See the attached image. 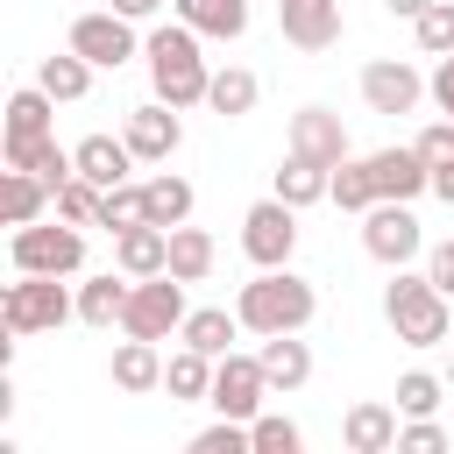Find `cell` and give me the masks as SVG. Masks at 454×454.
I'll return each instance as SVG.
<instances>
[{"mask_svg": "<svg viewBox=\"0 0 454 454\" xmlns=\"http://www.w3.org/2000/svg\"><path fill=\"white\" fill-rule=\"evenodd\" d=\"M43 206H57L50 177H35V170H7V177H0V213H7V227L43 220Z\"/></svg>", "mask_w": 454, "mask_h": 454, "instance_id": "4316f807", "label": "cell"}, {"mask_svg": "<svg viewBox=\"0 0 454 454\" xmlns=\"http://www.w3.org/2000/svg\"><path fill=\"white\" fill-rule=\"evenodd\" d=\"M362 99H369V114H411L426 99V78L404 57H376V64H362Z\"/></svg>", "mask_w": 454, "mask_h": 454, "instance_id": "8fae6325", "label": "cell"}, {"mask_svg": "<svg viewBox=\"0 0 454 454\" xmlns=\"http://www.w3.org/2000/svg\"><path fill=\"white\" fill-rule=\"evenodd\" d=\"M326 192H333V170H326V163H312V156H284V163H277V199H284V206L305 213V206H319Z\"/></svg>", "mask_w": 454, "mask_h": 454, "instance_id": "484cf974", "label": "cell"}, {"mask_svg": "<svg viewBox=\"0 0 454 454\" xmlns=\"http://www.w3.org/2000/svg\"><path fill=\"white\" fill-rule=\"evenodd\" d=\"M255 92H262V85H255V71H248V64H227V71H213L206 106H213L220 121H241V114L255 106Z\"/></svg>", "mask_w": 454, "mask_h": 454, "instance_id": "f1b7e54d", "label": "cell"}, {"mask_svg": "<svg viewBox=\"0 0 454 454\" xmlns=\"http://www.w3.org/2000/svg\"><path fill=\"white\" fill-rule=\"evenodd\" d=\"M114 7H121V14H128V21H149V14H156V7H163V0H114Z\"/></svg>", "mask_w": 454, "mask_h": 454, "instance_id": "f6af8a7d", "label": "cell"}, {"mask_svg": "<svg viewBox=\"0 0 454 454\" xmlns=\"http://www.w3.org/2000/svg\"><path fill=\"white\" fill-rule=\"evenodd\" d=\"M262 397H270L262 355H234V348H227V355L213 362V397H206V404H213L220 419H255V411H262Z\"/></svg>", "mask_w": 454, "mask_h": 454, "instance_id": "30bf717a", "label": "cell"}, {"mask_svg": "<svg viewBox=\"0 0 454 454\" xmlns=\"http://www.w3.org/2000/svg\"><path fill=\"white\" fill-rule=\"evenodd\" d=\"M433 199H447V206H454V163H433Z\"/></svg>", "mask_w": 454, "mask_h": 454, "instance_id": "ee69618b", "label": "cell"}, {"mask_svg": "<svg viewBox=\"0 0 454 454\" xmlns=\"http://www.w3.org/2000/svg\"><path fill=\"white\" fill-rule=\"evenodd\" d=\"M64 43H71V50H78L92 71H121V64L142 50V43H135V21H128L121 7H92V14H78Z\"/></svg>", "mask_w": 454, "mask_h": 454, "instance_id": "9c48e42d", "label": "cell"}, {"mask_svg": "<svg viewBox=\"0 0 454 454\" xmlns=\"http://www.w3.org/2000/svg\"><path fill=\"white\" fill-rule=\"evenodd\" d=\"M440 390H447V383H440L433 369H404V376H397V411H404V419H433V411H440Z\"/></svg>", "mask_w": 454, "mask_h": 454, "instance_id": "d590c367", "label": "cell"}, {"mask_svg": "<svg viewBox=\"0 0 454 454\" xmlns=\"http://www.w3.org/2000/svg\"><path fill=\"white\" fill-rule=\"evenodd\" d=\"M411 35H419L426 57H447V50H454V0H433V7L411 21Z\"/></svg>", "mask_w": 454, "mask_h": 454, "instance_id": "f35d334b", "label": "cell"}, {"mask_svg": "<svg viewBox=\"0 0 454 454\" xmlns=\"http://www.w3.org/2000/svg\"><path fill=\"white\" fill-rule=\"evenodd\" d=\"M142 220H149V184H106L99 227H106V234H128V227H142Z\"/></svg>", "mask_w": 454, "mask_h": 454, "instance_id": "d6a6232c", "label": "cell"}, {"mask_svg": "<svg viewBox=\"0 0 454 454\" xmlns=\"http://www.w3.org/2000/svg\"><path fill=\"white\" fill-rule=\"evenodd\" d=\"M426 277H433V284H440V291H447V298H454V234H447V241H433V248H426Z\"/></svg>", "mask_w": 454, "mask_h": 454, "instance_id": "b9f144b4", "label": "cell"}, {"mask_svg": "<svg viewBox=\"0 0 454 454\" xmlns=\"http://www.w3.org/2000/svg\"><path fill=\"white\" fill-rule=\"evenodd\" d=\"M426 92H433V106H440V114L454 121V50H447V57L433 64V78H426Z\"/></svg>", "mask_w": 454, "mask_h": 454, "instance_id": "7bdbcfd3", "label": "cell"}, {"mask_svg": "<svg viewBox=\"0 0 454 454\" xmlns=\"http://www.w3.org/2000/svg\"><path fill=\"white\" fill-rule=\"evenodd\" d=\"M383 319H390V333L404 340V348H440L447 333H454V312H447V291L419 270H390V284H383Z\"/></svg>", "mask_w": 454, "mask_h": 454, "instance_id": "3957f363", "label": "cell"}, {"mask_svg": "<svg viewBox=\"0 0 454 454\" xmlns=\"http://www.w3.org/2000/svg\"><path fill=\"white\" fill-rule=\"evenodd\" d=\"M128 291H135L128 270H121V277H114V270H106V277H85V284H78V319H85V326H121Z\"/></svg>", "mask_w": 454, "mask_h": 454, "instance_id": "7402d4cb", "label": "cell"}, {"mask_svg": "<svg viewBox=\"0 0 454 454\" xmlns=\"http://www.w3.org/2000/svg\"><path fill=\"white\" fill-rule=\"evenodd\" d=\"M64 319H78V291H64V277L14 270V284L0 291V326L7 333H57Z\"/></svg>", "mask_w": 454, "mask_h": 454, "instance_id": "277c9868", "label": "cell"}, {"mask_svg": "<svg viewBox=\"0 0 454 454\" xmlns=\"http://www.w3.org/2000/svg\"><path fill=\"white\" fill-rule=\"evenodd\" d=\"M248 440H255V454H298V447H305V433H298L284 411H255V419H248Z\"/></svg>", "mask_w": 454, "mask_h": 454, "instance_id": "8d00e7d4", "label": "cell"}, {"mask_svg": "<svg viewBox=\"0 0 454 454\" xmlns=\"http://www.w3.org/2000/svg\"><path fill=\"white\" fill-rule=\"evenodd\" d=\"M106 376H114V390H128V397H142V390H163V348L156 340H121L114 348V362H106Z\"/></svg>", "mask_w": 454, "mask_h": 454, "instance_id": "ac0fdd59", "label": "cell"}, {"mask_svg": "<svg viewBox=\"0 0 454 454\" xmlns=\"http://www.w3.org/2000/svg\"><path fill=\"white\" fill-rule=\"evenodd\" d=\"M128 149L142 156V163H170L177 156V142H184V121H177V106L170 99H149V106H135L128 114Z\"/></svg>", "mask_w": 454, "mask_h": 454, "instance_id": "7c38bea8", "label": "cell"}, {"mask_svg": "<svg viewBox=\"0 0 454 454\" xmlns=\"http://www.w3.org/2000/svg\"><path fill=\"white\" fill-rule=\"evenodd\" d=\"M7 170H35V177H50V192L78 170V156L71 149H57V135H7Z\"/></svg>", "mask_w": 454, "mask_h": 454, "instance_id": "d6986e66", "label": "cell"}, {"mask_svg": "<svg viewBox=\"0 0 454 454\" xmlns=\"http://www.w3.org/2000/svg\"><path fill=\"white\" fill-rule=\"evenodd\" d=\"M340 213H369L383 192H376V170H369V156H340L333 163V192H326Z\"/></svg>", "mask_w": 454, "mask_h": 454, "instance_id": "f546056e", "label": "cell"}, {"mask_svg": "<svg viewBox=\"0 0 454 454\" xmlns=\"http://www.w3.org/2000/svg\"><path fill=\"white\" fill-rule=\"evenodd\" d=\"M291 248H298V206H284L277 192L255 199V206L241 213V255H248L255 270H284Z\"/></svg>", "mask_w": 454, "mask_h": 454, "instance_id": "52a82bcc", "label": "cell"}, {"mask_svg": "<svg viewBox=\"0 0 454 454\" xmlns=\"http://www.w3.org/2000/svg\"><path fill=\"white\" fill-rule=\"evenodd\" d=\"M383 7H390V14H404V21H419V14L433 7V0H383Z\"/></svg>", "mask_w": 454, "mask_h": 454, "instance_id": "bcb514c9", "label": "cell"}, {"mask_svg": "<svg viewBox=\"0 0 454 454\" xmlns=\"http://www.w3.org/2000/svg\"><path fill=\"white\" fill-rule=\"evenodd\" d=\"M35 85H43L57 106H71V99H85V92H92V64H85V57L64 43L57 57H43V64H35Z\"/></svg>", "mask_w": 454, "mask_h": 454, "instance_id": "d4e9b609", "label": "cell"}, {"mask_svg": "<svg viewBox=\"0 0 454 454\" xmlns=\"http://www.w3.org/2000/svg\"><path fill=\"white\" fill-rule=\"evenodd\" d=\"M262 376H270V390H305V376H312V348L298 340V333H262Z\"/></svg>", "mask_w": 454, "mask_h": 454, "instance_id": "44dd1931", "label": "cell"}, {"mask_svg": "<svg viewBox=\"0 0 454 454\" xmlns=\"http://www.w3.org/2000/svg\"><path fill=\"white\" fill-rule=\"evenodd\" d=\"M440 447H447V433L433 419H404L397 426V454H440Z\"/></svg>", "mask_w": 454, "mask_h": 454, "instance_id": "ab89813d", "label": "cell"}, {"mask_svg": "<svg viewBox=\"0 0 454 454\" xmlns=\"http://www.w3.org/2000/svg\"><path fill=\"white\" fill-rule=\"evenodd\" d=\"M426 163H454V121H433V128H419V142H411Z\"/></svg>", "mask_w": 454, "mask_h": 454, "instance_id": "60d3db41", "label": "cell"}, {"mask_svg": "<svg viewBox=\"0 0 454 454\" xmlns=\"http://www.w3.org/2000/svg\"><path fill=\"white\" fill-rule=\"evenodd\" d=\"M234 333H241V312H227V305H199V312H184V326H177V340L199 348V355H213V362L234 348Z\"/></svg>", "mask_w": 454, "mask_h": 454, "instance_id": "603a6c76", "label": "cell"}, {"mask_svg": "<svg viewBox=\"0 0 454 454\" xmlns=\"http://www.w3.org/2000/svg\"><path fill=\"white\" fill-rule=\"evenodd\" d=\"M192 454H255L248 419H213L206 433H192Z\"/></svg>", "mask_w": 454, "mask_h": 454, "instance_id": "74e56055", "label": "cell"}, {"mask_svg": "<svg viewBox=\"0 0 454 454\" xmlns=\"http://www.w3.org/2000/svg\"><path fill=\"white\" fill-rule=\"evenodd\" d=\"M163 390H170V404H206V397H213V355L177 348V355L163 362Z\"/></svg>", "mask_w": 454, "mask_h": 454, "instance_id": "83f0119b", "label": "cell"}, {"mask_svg": "<svg viewBox=\"0 0 454 454\" xmlns=\"http://www.w3.org/2000/svg\"><path fill=\"white\" fill-rule=\"evenodd\" d=\"M284 142H291V156H312V163H326V170L348 156V128H340V114H326V106H298Z\"/></svg>", "mask_w": 454, "mask_h": 454, "instance_id": "5bb4252c", "label": "cell"}, {"mask_svg": "<svg viewBox=\"0 0 454 454\" xmlns=\"http://www.w3.org/2000/svg\"><path fill=\"white\" fill-rule=\"evenodd\" d=\"M14 270H35V277H78L85 270V234L78 220H28L14 227Z\"/></svg>", "mask_w": 454, "mask_h": 454, "instance_id": "5b68a950", "label": "cell"}, {"mask_svg": "<svg viewBox=\"0 0 454 454\" xmlns=\"http://www.w3.org/2000/svg\"><path fill=\"white\" fill-rule=\"evenodd\" d=\"M114 270H128V277H163V270H170V227L142 220V227L114 234Z\"/></svg>", "mask_w": 454, "mask_h": 454, "instance_id": "e0dca14e", "label": "cell"}, {"mask_svg": "<svg viewBox=\"0 0 454 454\" xmlns=\"http://www.w3.org/2000/svg\"><path fill=\"white\" fill-rule=\"evenodd\" d=\"M397 426H404V411H397V404L362 397V404H348L340 440H348V454H390V447H397Z\"/></svg>", "mask_w": 454, "mask_h": 454, "instance_id": "9a60e30c", "label": "cell"}, {"mask_svg": "<svg viewBox=\"0 0 454 454\" xmlns=\"http://www.w3.org/2000/svg\"><path fill=\"white\" fill-rule=\"evenodd\" d=\"M177 21H192L206 43H234L248 28V0H170Z\"/></svg>", "mask_w": 454, "mask_h": 454, "instance_id": "cb8c5ba5", "label": "cell"}, {"mask_svg": "<svg viewBox=\"0 0 454 454\" xmlns=\"http://www.w3.org/2000/svg\"><path fill=\"white\" fill-rule=\"evenodd\" d=\"M71 156H78V170H85V177H92L99 192H106V184H128V170L142 163V156L128 149V135H85V142H78Z\"/></svg>", "mask_w": 454, "mask_h": 454, "instance_id": "ffe728a7", "label": "cell"}, {"mask_svg": "<svg viewBox=\"0 0 454 454\" xmlns=\"http://www.w3.org/2000/svg\"><path fill=\"white\" fill-rule=\"evenodd\" d=\"M206 270H213V234L206 227H170V277H184V284H206Z\"/></svg>", "mask_w": 454, "mask_h": 454, "instance_id": "4dcf8cb0", "label": "cell"}, {"mask_svg": "<svg viewBox=\"0 0 454 454\" xmlns=\"http://www.w3.org/2000/svg\"><path fill=\"white\" fill-rule=\"evenodd\" d=\"M362 248L383 262V270H404L411 255H426V234H419V213L404 199H376L362 213Z\"/></svg>", "mask_w": 454, "mask_h": 454, "instance_id": "ba28073f", "label": "cell"}, {"mask_svg": "<svg viewBox=\"0 0 454 454\" xmlns=\"http://www.w3.org/2000/svg\"><path fill=\"white\" fill-rule=\"evenodd\" d=\"M369 170H376V192L383 199H419V192H433V163L419 156V149H376L369 156Z\"/></svg>", "mask_w": 454, "mask_h": 454, "instance_id": "2e32d148", "label": "cell"}, {"mask_svg": "<svg viewBox=\"0 0 454 454\" xmlns=\"http://www.w3.org/2000/svg\"><path fill=\"white\" fill-rule=\"evenodd\" d=\"M277 28L291 50H333L340 43V0H277Z\"/></svg>", "mask_w": 454, "mask_h": 454, "instance_id": "4fadbf2b", "label": "cell"}, {"mask_svg": "<svg viewBox=\"0 0 454 454\" xmlns=\"http://www.w3.org/2000/svg\"><path fill=\"white\" fill-rule=\"evenodd\" d=\"M184 326V277H135V291H128V312H121V333H135V340H170Z\"/></svg>", "mask_w": 454, "mask_h": 454, "instance_id": "8992f818", "label": "cell"}, {"mask_svg": "<svg viewBox=\"0 0 454 454\" xmlns=\"http://www.w3.org/2000/svg\"><path fill=\"white\" fill-rule=\"evenodd\" d=\"M199 43H206V35H199L192 21H156L149 43H142L149 85H156V99H170L177 114H184V106H206V85H213V64H206Z\"/></svg>", "mask_w": 454, "mask_h": 454, "instance_id": "6da1fadb", "label": "cell"}, {"mask_svg": "<svg viewBox=\"0 0 454 454\" xmlns=\"http://www.w3.org/2000/svg\"><path fill=\"white\" fill-rule=\"evenodd\" d=\"M50 114H57V99L43 85H21L7 99V135H50Z\"/></svg>", "mask_w": 454, "mask_h": 454, "instance_id": "836d02e7", "label": "cell"}, {"mask_svg": "<svg viewBox=\"0 0 454 454\" xmlns=\"http://www.w3.org/2000/svg\"><path fill=\"white\" fill-rule=\"evenodd\" d=\"M234 312H241V333H305L312 326V312H319V291L284 262V270H255L248 284H241V298H234Z\"/></svg>", "mask_w": 454, "mask_h": 454, "instance_id": "7a4b0ae2", "label": "cell"}, {"mask_svg": "<svg viewBox=\"0 0 454 454\" xmlns=\"http://www.w3.org/2000/svg\"><path fill=\"white\" fill-rule=\"evenodd\" d=\"M99 199H106V192H99L85 170H71V177L57 184V213H64V220H78V227H99Z\"/></svg>", "mask_w": 454, "mask_h": 454, "instance_id": "e575fe53", "label": "cell"}, {"mask_svg": "<svg viewBox=\"0 0 454 454\" xmlns=\"http://www.w3.org/2000/svg\"><path fill=\"white\" fill-rule=\"evenodd\" d=\"M149 220H156V227H184V220H192V184H184L177 170H156V177H149Z\"/></svg>", "mask_w": 454, "mask_h": 454, "instance_id": "1f68e13d", "label": "cell"}]
</instances>
